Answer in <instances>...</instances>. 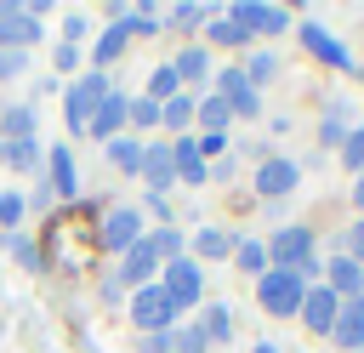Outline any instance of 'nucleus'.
<instances>
[{
  "label": "nucleus",
  "mask_w": 364,
  "mask_h": 353,
  "mask_svg": "<svg viewBox=\"0 0 364 353\" xmlns=\"http://www.w3.org/2000/svg\"><path fill=\"white\" fill-rule=\"evenodd\" d=\"M341 137H347V114L330 108V114H324V142H341Z\"/></svg>",
  "instance_id": "obj_39"
},
{
  "label": "nucleus",
  "mask_w": 364,
  "mask_h": 353,
  "mask_svg": "<svg viewBox=\"0 0 364 353\" xmlns=\"http://www.w3.org/2000/svg\"><path fill=\"white\" fill-rule=\"evenodd\" d=\"M6 251H11V262H23V268H40V245H34L28 233H11V245H6Z\"/></svg>",
  "instance_id": "obj_34"
},
{
  "label": "nucleus",
  "mask_w": 364,
  "mask_h": 353,
  "mask_svg": "<svg viewBox=\"0 0 364 353\" xmlns=\"http://www.w3.org/2000/svg\"><path fill=\"white\" fill-rule=\"evenodd\" d=\"M256 296H262V307H267L273 319H296L307 285H301V273H290V268H267V273L256 279Z\"/></svg>",
  "instance_id": "obj_1"
},
{
  "label": "nucleus",
  "mask_w": 364,
  "mask_h": 353,
  "mask_svg": "<svg viewBox=\"0 0 364 353\" xmlns=\"http://www.w3.org/2000/svg\"><path fill=\"white\" fill-rule=\"evenodd\" d=\"M119 125H131V102H125L119 91H108V97L97 102V114H91V125H85V131H91L97 142H114V137H119Z\"/></svg>",
  "instance_id": "obj_9"
},
{
  "label": "nucleus",
  "mask_w": 364,
  "mask_h": 353,
  "mask_svg": "<svg viewBox=\"0 0 364 353\" xmlns=\"http://www.w3.org/2000/svg\"><path fill=\"white\" fill-rule=\"evenodd\" d=\"M176 85H182V80H176V68H171V63H165V68H154V74H148V102H171V97H176Z\"/></svg>",
  "instance_id": "obj_24"
},
{
  "label": "nucleus",
  "mask_w": 364,
  "mask_h": 353,
  "mask_svg": "<svg viewBox=\"0 0 364 353\" xmlns=\"http://www.w3.org/2000/svg\"><path fill=\"white\" fill-rule=\"evenodd\" d=\"M142 353H176V347H171V330H154V336L142 342Z\"/></svg>",
  "instance_id": "obj_43"
},
{
  "label": "nucleus",
  "mask_w": 364,
  "mask_h": 353,
  "mask_svg": "<svg viewBox=\"0 0 364 353\" xmlns=\"http://www.w3.org/2000/svg\"><path fill=\"white\" fill-rule=\"evenodd\" d=\"M28 40H40L34 11H23V6H6V0H0V51H23Z\"/></svg>",
  "instance_id": "obj_8"
},
{
  "label": "nucleus",
  "mask_w": 364,
  "mask_h": 353,
  "mask_svg": "<svg viewBox=\"0 0 364 353\" xmlns=\"http://www.w3.org/2000/svg\"><path fill=\"white\" fill-rule=\"evenodd\" d=\"M74 182H80L74 176V154H68V142H57L51 148V188L57 194H74Z\"/></svg>",
  "instance_id": "obj_21"
},
{
  "label": "nucleus",
  "mask_w": 364,
  "mask_h": 353,
  "mask_svg": "<svg viewBox=\"0 0 364 353\" xmlns=\"http://www.w3.org/2000/svg\"><path fill=\"white\" fill-rule=\"evenodd\" d=\"M336 307H341V296H336L330 285H318V290L301 296V319H307L313 330H330V325H336Z\"/></svg>",
  "instance_id": "obj_14"
},
{
  "label": "nucleus",
  "mask_w": 364,
  "mask_h": 353,
  "mask_svg": "<svg viewBox=\"0 0 364 353\" xmlns=\"http://www.w3.org/2000/svg\"><path fill=\"white\" fill-rule=\"evenodd\" d=\"M324 279H330V290H336L341 302H347V296H364V268H358V262H347V256H330Z\"/></svg>",
  "instance_id": "obj_17"
},
{
  "label": "nucleus",
  "mask_w": 364,
  "mask_h": 353,
  "mask_svg": "<svg viewBox=\"0 0 364 353\" xmlns=\"http://www.w3.org/2000/svg\"><path fill=\"white\" fill-rule=\"evenodd\" d=\"M171 165H176L182 182H205V159H199L193 137H176V142H171Z\"/></svg>",
  "instance_id": "obj_18"
},
{
  "label": "nucleus",
  "mask_w": 364,
  "mask_h": 353,
  "mask_svg": "<svg viewBox=\"0 0 364 353\" xmlns=\"http://www.w3.org/2000/svg\"><path fill=\"white\" fill-rule=\"evenodd\" d=\"M336 347H364V296H347L336 307V325H330Z\"/></svg>",
  "instance_id": "obj_12"
},
{
  "label": "nucleus",
  "mask_w": 364,
  "mask_h": 353,
  "mask_svg": "<svg viewBox=\"0 0 364 353\" xmlns=\"http://www.w3.org/2000/svg\"><path fill=\"white\" fill-rule=\"evenodd\" d=\"M0 125H6V137H34V114L28 108H6Z\"/></svg>",
  "instance_id": "obj_33"
},
{
  "label": "nucleus",
  "mask_w": 364,
  "mask_h": 353,
  "mask_svg": "<svg viewBox=\"0 0 364 353\" xmlns=\"http://www.w3.org/2000/svg\"><path fill=\"white\" fill-rule=\"evenodd\" d=\"M119 51H125V34H119V28H108V34H102V40L91 46V63H97V74H102V68H108V63H114Z\"/></svg>",
  "instance_id": "obj_28"
},
{
  "label": "nucleus",
  "mask_w": 364,
  "mask_h": 353,
  "mask_svg": "<svg viewBox=\"0 0 364 353\" xmlns=\"http://www.w3.org/2000/svg\"><path fill=\"white\" fill-rule=\"evenodd\" d=\"M250 353H273V342H262V347H250Z\"/></svg>",
  "instance_id": "obj_46"
},
{
  "label": "nucleus",
  "mask_w": 364,
  "mask_h": 353,
  "mask_svg": "<svg viewBox=\"0 0 364 353\" xmlns=\"http://www.w3.org/2000/svg\"><path fill=\"white\" fill-rule=\"evenodd\" d=\"M205 34H210V46H245V40H250V34H245V28L233 23V17H216V23L205 28Z\"/></svg>",
  "instance_id": "obj_30"
},
{
  "label": "nucleus",
  "mask_w": 364,
  "mask_h": 353,
  "mask_svg": "<svg viewBox=\"0 0 364 353\" xmlns=\"http://www.w3.org/2000/svg\"><path fill=\"white\" fill-rule=\"evenodd\" d=\"M171 23H205V6L182 0V6H171Z\"/></svg>",
  "instance_id": "obj_41"
},
{
  "label": "nucleus",
  "mask_w": 364,
  "mask_h": 353,
  "mask_svg": "<svg viewBox=\"0 0 364 353\" xmlns=\"http://www.w3.org/2000/svg\"><path fill=\"white\" fill-rule=\"evenodd\" d=\"M131 125H159V102L136 97V102H131Z\"/></svg>",
  "instance_id": "obj_38"
},
{
  "label": "nucleus",
  "mask_w": 364,
  "mask_h": 353,
  "mask_svg": "<svg viewBox=\"0 0 364 353\" xmlns=\"http://www.w3.org/2000/svg\"><path fill=\"white\" fill-rule=\"evenodd\" d=\"M228 17H233L245 34H279V28H290V11H284V6H267V0H239Z\"/></svg>",
  "instance_id": "obj_4"
},
{
  "label": "nucleus",
  "mask_w": 364,
  "mask_h": 353,
  "mask_svg": "<svg viewBox=\"0 0 364 353\" xmlns=\"http://www.w3.org/2000/svg\"><path fill=\"white\" fill-rule=\"evenodd\" d=\"M233 262L245 268V273H267V245H256V239H245V245H233Z\"/></svg>",
  "instance_id": "obj_27"
},
{
  "label": "nucleus",
  "mask_w": 364,
  "mask_h": 353,
  "mask_svg": "<svg viewBox=\"0 0 364 353\" xmlns=\"http://www.w3.org/2000/svg\"><path fill=\"white\" fill-rule=\"evenodd\" d=\"M193 120H199V125H205L210 137H222V125L233 120V108H228V102H222V97L210 91V97H199V102H193Z\"/></svg>",
  "instance_id": "obj_19"
},
{
  "label": "nucleus",
  "mask_w": 364,
  "mask_h": 353,
  "mask_svg": "<svg viewBox=\"0 0 364 353\" xmlns=\"http://www.w3.org/2000/svg\"><path fill=\"white\" fill-rule=\"evenodd\" d=\"M159 268V256H154V245L148 239H136L131 251H125V262H119V279L114 285H148V273Z\"/></svg>",
  "instance_id": "obj_13"
},
{
  "label": "nucleus",
  "mask_w": 364,
  "mask_h": 353,
  "mask_svg": "<svg viewBox=\"0 0 364 353\" xmlns=\"http://www.w3.org/2000/svg\"><path fill=\"white\" fill-rule=\"evenodd\" d=\"M136 239H142V216H136L131 205H114V211L102 216V245H108V251H131Z\"/></svg>",
  "instance_id": "obj_10"
},
{
  "label": "nucleus",
  "mask_w": 364,
  "mask_h": 353,
  "mask_svg": "<svg viewBox=\"0 0 364 353\" xmlns=\"http://www.w3.org/2000/svg\"><path fill=\"white\" fill-rule=\"evenodd\" d=\"M290 188H296V159H267V165L256 171V194L279 199V194H290Z\"/></svg>",
  "instance_id": "obj_16"
},
{
  "label": "nucleus",
  "mask_w": 364,
  "mask_h": 353,
  "mask_svg": "<svg viewBox=\"0 0 364 353\" xmlns=\"http://www.w3.org/2000/svg\"><path fill=\"white\" fill-rule=\"evenodd\" d=\"M159 285H165V296H171L176 307H193V302H199V290H205V285H199V268H193V256H176V262H165V279H159Z\"/></svg>",
  "instance_id": "obj_6"
},
{
  "label": "nucleus",
  "mask_w": 364,
  "mask_h": 353,
  "mask_svg": "<svg viewBox=\"0 0 364 353\" xmlns=\"http://www.w3.org/2000/svg\"><path fill=\"white\" fill-rule=\"evenodd\" d=\"M267 256H273V268L301 273V268H307V256H313V233H307V228H279V233L267 239Z\"/></svg>",
  "instance_id": "obj_5"
},
{
  "label": "nucleus",
  "mask_w": 364,
  "mask_h": 353,
  "mask_svg": "<svg viewBox=\"0 0 364 353\" xmlns=\"http://www.w3.org/2000/svg\"><path fill=\"white\" fill-rule=\"evenodd\" d=\"M296 40H301V46H307V51H313L318 63H330V68H341V74L353 68V51H347V46H341L336 34H324L318 23H301V28H296Z\"/></svg>",
  "instance_id": "obj_7"
},
{
  "label": "nucleus",
  "mask_w": 364,
  "mask_h": 353,
  "mask_svg": "<svg viewBox=\"0 0 364 353\" xmlns=\"http://www.w3.org/2000/svg\"><path fill=\"white\" fill-rule=\"evenodd\" d=\"M0 159H6L11 171H34V165H40V148H34V137H6V142H0Z\"/></svg>",
  "instance_id": "obj_20"
},
{
  "label": "nucleus",
  "mask_w": 364,
  "mask_h": 353,
  "mask_svg": "<svg viewBox=\"0 0 364 353\" xmlns=\"http://www.w3.org/2000/svg\"><path fill=\"white\" fill-rule=\"evenodd\" d=\"M341 256H347V262H358V268H364V222H353V228H347V233H341Z\"/></svg>",
  "instance_id": "obj_36"
},
{
  "label": "nucleus",
  "mask_w": 364,
  "mask_h": 353,
  "mask_svg": "<svg viewBox=\"0 0 364 353\" xmlns=\"http://www.w3.org/2000/svg\"><path fill=\"white\" fill-rule=\"evenodd\" d=\"M171 347H176V353H199L205 336H199V330H171Z\"/></svg>",
  "instance_id": "obj_40"
},
{
  "label": "nucleus",
  "mask_w": 364,
  "mask_h": 353,
  "mask_svg": "<svg viewBox=\"0 0 364 353\" xmlns=\"http://www.w3.org/2000/svg\"><path fill=\"white\" fill-rule=\"evenodd\" d=\"M159 125H176V131H182V125H193V97H182V91H176L171 102H159Z\"/></svg>",
  "instance_id": "obj_25"
},
{
  "label": "nucleus",
  "mask_w": 364,
  "mask_h": 353,
  "mask_svg": "<svg viewBox=\"0 0 364 353\" xmlns=\"http://www.w3.org/2000/svg\"><path fill=\"white\" fill-rule=\"evenodd\" d=\"M102 97H108V74H80V80L68 85V97H63V120H68V131H85Z\"/></svg>",
  "instance_id": "obj_2"
},
{
  "label": "nucleus",
  "mask_w": 364,
  "mask_h": 353,
  "mask_svg": "<svg viewBox=\"0 0 364 353\" xmlns=\"http://www.w3.org/2000/svg\"><path fill=\"white\" fill-rule=\"evenodd\" d=\"M353 199H358V211H364V171H358V188H353Z\"/></svg>",
  "instance_id": "obj_45"
},
{
  "label": "nucleus",
  "mask_w": 364,
  "mask_h": 353,
  "mask_svg": "<svg viewBox=\"0 0 364 353\" xmlns=\"http://www.w3.org/2000/svg\"><path fill=\"white\" fill-rule=\"evenodd\" d=\"M23 222V194H0V228H17Z\"/></svg>",
  "instance_id": "obj_37"
},
{
  "label": "nucleus",
  "mask_w": 364,
  "mask_h": 353,
  "mask_svg": "<svg viewBox=\"0 0 364 353\" xmlns=\"http://www.w3.org/2000/svg\"><path fill=\"white\" fill-rule=\"evenodd\" d=\"M341 165L364 171V131H347V137H341Z\"/></svg>",
  "instance_id": "obj_35"
},
{
  "label": "nucleus",
  "mask_w": 364,
  "mask_h": 353,
  "mask_svg": "<svg viewBox=\"0 0 364 353\" xmlns=\"http://www.w3.org/2000/svg\"><path fill=\"white\" fill-rule=\"evenodd\" d=\"M273 68H279V57H273V51H256V57H250L239 74H245L250 85H262V80H273Z\"/></svg>",
  "instance_id": "obj_32"
},
{
  "label": "nucleus",
  "mask_w": 364,
  "mask_h": 353,
  "mask_svg": "<svg viewBox=\"0 0 364 353\" xmlns=\"http://www.w3.org/2000/svg\"><path fill=\"white\" fill-rule=\"evenodd\" d=\"M23 74V51H0V80H17Z\"/></svg>",
  "instance_id": "obj_42"
},
{
  "label": "nucleus",
  "mask_w": 364,
  "mask_h": 353,
  "mask_svg": "<svg viewBox=\"0 0 364 353\" xmlns=\"http://www.w3.org/2000/svg\"><path fill=\"white\" fill-rule=\"evenodd\" d=\"M142 176H148V182H154V194L165 199V188L176 182V165H171V148H165V142L142 148Z\"/></svg>",
  "instance_id": "obj_15"
},
{
  "label": "nucleus",
  "mask_w": 364,
  "mask_h": 353,
  "mask_svg": "<svg viewBox=\"0 0 364 353\" xmlns=\"http://www.w3.org/2000/svg\"><path fill=\"white\" fill-rule=\"evenodd\" d=\"M193 251H199V256H228L233 239H228L222 228H199V233H193Z\"/></svg>",
  "instance_id": "obj_29"
},
{
  "label": "nucleus",
  "mask_w": 364,
  "mask_h": 353,
  "mask_svg": "<svg viewBox=\"0 0 364 353\" xmlns=\"http://www.w3.org/2000/svg\"><path fill=\"white\" fill-rule=\"evenodd\" d=\"M216 85H222L216 97H222V102H228L233 114H245V120H256V108H262V102H256V85H250V80H245L239 68H222V74H216Z\"/></svg>",
  "instance_id": "obj_11"
},
{
  "label": "nucleus",
  "mask_w": 364,
  "mask_h": 353,
  "mask_svg": "<svg viewBox=\"0 0 364 353\" xmlns=\"http://www.w3.org/2000/svg\"><path fill=\"white\" fill-rule=\"evenodd\" d=\"M205 342H228V307H216V302H205V313H199V325H193Z\"/></svg>",
  "instance_id": "obj_23"
},
{
  "label": "nucleus",
  "mask_w": 364,
  "mask_h": 353,
  "mask_svg": "<svg viewBox=\"0 0 364 353\" xmlns=\"http://www.w3.org/2000/svg\"><path fill=\"white\" fill-rule=\"evenodd\" d=\"M108 165H119V171H142V148H136L131 137H114V142H108Z\"/></svg>",
  "instance_id": "obj_26"
},
{
  "label": "nucleus",
  "mask_w": 364,
  "mask_h": 353,
  "mask_svg": "<svg viewBox=\"0 0 364 353\" xmlns=\"http://www.w3.org/2000/svg\"><path fill=\"white\" fill-rule=\"evenodd\" d=\"M171 68H176V80H205V74H210V51H205V46H188Z\"/></svg>",
  "instance_id": "obj_22"
},
{
  "label": "nucleus",
  "mask_w": 364,
  "mask_h": 353,
  "mask_svg": "<svg viewBox=\"0 0 364 353\" xmlns=\"http://www.w3.org/2000/svg\"><path fill=\"white\" fill-rule=\"evenodd\" d=\"M131 319L154 336V330H171V319H176V302L165 296V285H142L136 290V302H131Z\"/></svg>",
  "instance_id": "obj_3"
},
{
  "label": "nucleus",
  "mask_w": 364,
  "mask_h": 353,
  "mask_svg": "<svg viewBox=\"0 0 364 353\" xmlns=\"http://www.w3.org/2000/svg\"><path fill=\"white\" fill-rule=\"evenodd\" d=\"M148 245H154V256H159V262H176V256H182V233H176V228L148 233Z\"/></svg>",
  "instance_id": "obj_31"
},
{
  "label": "nucleus",
  "mask_w": 364,
  "mask_h": 353,
  "mask_svg": "<svg viewBox=\"0 0 364 353\" xmlns=\"http://www.w3.org/2000/svg\"><path fill=\"white\" fill-rule=\"evenodd\" d=\"M74 63H80V51H74V46H57V68H63V74H68V68H74Z\"/></svg>",
  "instance_id": "obj_44"
}]
</instances>
